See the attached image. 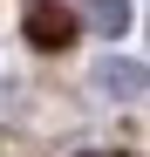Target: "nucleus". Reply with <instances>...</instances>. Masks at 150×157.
<instances>
[{"label":"nucleus","mask_w":150,"mask_h":157,"mask_svg":"<svg viewBox=\"0 0 150 157\" xmlns=\"http://www.w3.org/2000/svg\"><path fill=\"white\" fill-rule=\"evenodd\" d=\"M96 82H103L109 96H123V102H137V96H143V62H103Z\"/></svg>","instance_id":"1"},{"label":"nucleus","mask_w":150,"mask_h":157,"mask_svg":"<svg viewBox=\"0 0 150 157\" xmlns=\"http://www.w3.org/2000/svg\"><path fill=\"white\" fill-rule=\"evenodd\" d=\"M28 34H34L41 48H62V41H68V14H62V7H34V14H28Z\"/></svg>","instance_id":"2"},{"label":"nucleus","mask_w":150,"mask_h":157,"mask_svg":"<svg viewBox=\"0 0 150 157\" xmlns=\"http://www.w3.org/2000/svg\"><path fill=\"white\" fill-rule=\"evenodd\" d=\"M89 28L96 34H123V28H130V0H89Z\"/></svg>","instance_id":"3"}]
</instances>
